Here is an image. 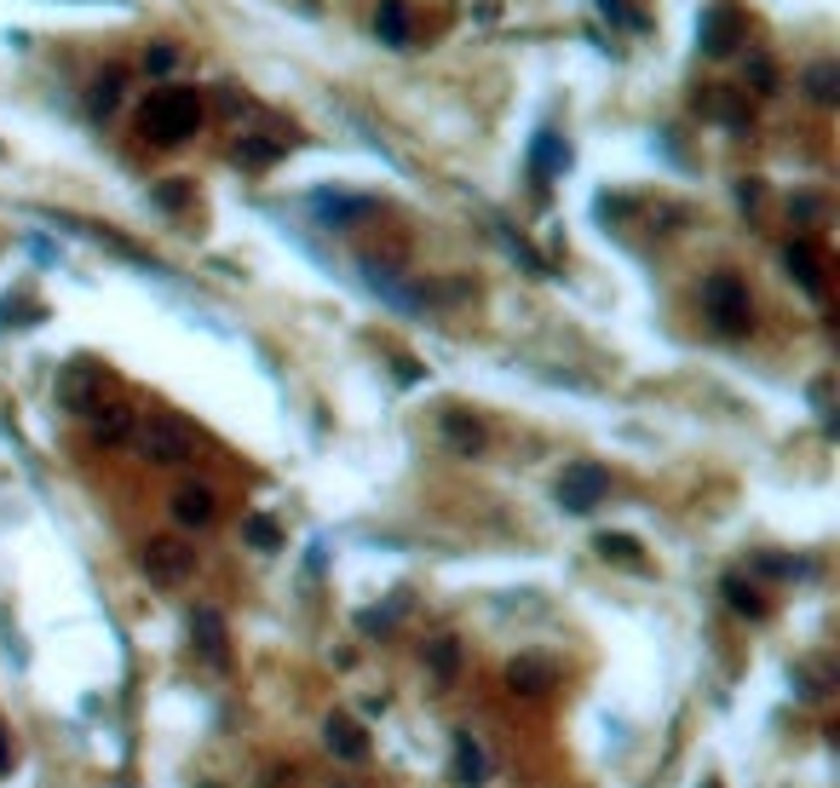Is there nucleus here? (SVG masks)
<instances>
[{
	"label": "nucleus",
	"mask_w": 840,
	"mask_h": 788,
	"mask_svg": "<svg viewBox=\"0 0 840 788\" xmlns=\"http://www.w3.org/2000/svg\"><path fill=\"white\" fill-rule=\"evenodd\" d=\"M196 127H201V98L185 92V87L156 92L150 105H145V116H139V132H145L150 145H185Z\"/></svg>",
	"instance_id": "obj_1"
},
{
	"label": "nucleus",
	"mask_w": 840,
	"mask_h": 788,
	"mask_svg": "<svg viewBox=\"0 0 840 788\" xmlns=\"http://www.w3.org/2000/svg\"><path fill=\"white\" fill-rule=\"evenodd\" d=\"M132 450H139L150 466H185L196 455V437L174 415H150V421H132Z\"/></svg>",
	"instance_id": "obj_2"
},
{
	"label": "nucleus",
	"mask_w": 840,
	"mask_h": 788,
	"mask_svg": "<svg viewBox=\"0 0 840 788\" xmlns=\"http://www.w3.org/2000/svg\"><path fill=\"white\" fill-rule=\"evenodd\" d=\"M702 312H709V323H714L720 334H749L754 305H749L743 277H731V270H714V277L702 283Z\"/></svg>",
	"instance_id": "obj_3"
},
{
	"label": "nucleus",
	"mask_w": 840,
	"mask_h": 788,
	"mask_svg": "<svg viewBox=\"0 0 840 788\" xmlns=\"http://www.w3.org/2000/svg\"><path fill=\"white\" fill-rule=\"evenodd\" d=\"M139 570L156 581V588H179V581L196 570V546H185L179 535H150L139 546Z\"/></svg>",
	"instance_id": "obj_4"
},
{
	"label": "nucleus",
	"mask_w": 840,
	"mask_h": 788,
	"mask_svg": "<svg viewBox=\"0 0 840 788\" xmlns=\"http://www.w3.org/2000/svg\"><path fill=\"white\" fill-rule=\"evenodd\" d=\"M58 403L70 408V415H92V408L105 403V374L92 363H70L58 374Z\"/></svg>",
	"instance_id": "obj_5"
},
{
	"label": "nucleus",
	"mask_w": 840,
	"mask_h": 788,
	"mask_svg": "<svg viewBox=\"0 0 840 788\" xmlns=\"http://www.w3.org/2000/svg\"><path fill=\"white\" fill-rule=\"evenodd\" d=\"M190 639H196V650H201L208 668H230V628H225V615L214 604L190 610Z\"/></svg>",
	"instance_id": "obj_6"
},
{
	"label": "nucleus",
	"mask_w": 840,
	"mask_h": 788,
	"mask_svg": "<svg viewBox=\"0 0 840 788\" xmlns=\"http://www.w3.org/2000/svg\"><path fill=\"white\" fill-rule=\"evenodd\" d=\"M604 495H611V477H604L599 466H587V461L570 466V472L559 477V506H564V512H593Z\"/></svg>",
	"instance_id": "obj_7"
},
{
	"label": "nucleus",
	"mask_w": 840,
	"mask_h": 788,
	"mask_svg": "<svg viewBox=\"0 0 840 788\" xmlns=\"http://www.w3.org/2000/svg\"><path fill=\"white\" fill-rule=\"evenodd\" d=\"M696 41H702V52H709V58H731L737 47H743V18H737L731 7H709V12H702Z\"/></svg>",
	"instance_id": "obj_8"
},
{
	"label": "nucleus",
	"mask_w": 840,
	"mask_h": 788,
	"mask_svg": "<svg viewBox=\"0 0 840 788\" xmlns=\"http://www.w3.org/2000/svg\"><path fill=\"white\" fill-rule=\"evenodd\" d=\"M559 684V662L553 657H513L507 662V691L513 697H547Z\"/></svg>",
	"instance_id": "obj_9"
},
{
	"label": "nucleus",
	"mask_w": 840,
	"mask_h": 788,
	"mask_svg": "<svg viewBox=\"0 0 840 788\" xmlns=\"http://www.w3.org/2000/svg\"><path fill=\"white\" fill-rule=\"evenodd\" d=\"M323 742H328L334 760H346V766H363V760H368V737H363V726H357L352 713H328V719H323Z\"/></svg>",
	"instance_id": "obj_10"
},
{
	"label": "nucleus",
	"mask_w": 840,
	"mask_h": 788,
	"mask_svg": "<svg viewBox=\"0 0 840 788\" xmlns=\"http://www.w3.org/2000/svg\"><path fill=\"white\" fill-rule=\"evenodd\" d=\"M312 208H317V219H323V225L346 230V225H357V219L375 214V201H368V196H346V190H317V196H312Z\"/></svg>",
	"instance_id": "obj_11"
},
{
	"label": "nucleus",
	"mask_w": 840,
	"mask_h": 788,
	"mask_svg": "<svg viewBox=\"0 0 840 788\" xmlns=\"http://www.w3.org/2000/svg\"><path fill=\"white\" fill-rule=\"evenodd\" d=\"M789 277L806 288V294H812V299H823L829 294V277H823V254L812 248V243H806V236H794V243H789Z\"/></svg>",
	"instance_id": "obj_12"
},
{
	"label": "nucleus",
	"mask_w": 840,
	"mask_h": 788,
	"mask_svg": "<svg viewBox=\"0 0 840 788\" xmlns=\"http://www.w3.org/2000/svg\"><path fill=\"white\" fill-rule=\"evenodd\" d=\"M449 777L461 788H484L490 782V753H484V742L473 731H455V766H449Z\"/></svg>",
	"instance_id": "obj_13"
},
{
	"label": "nucleus",
	"mask_w": 840,
	"mask_h": 788,
	"mask_svg": "<svg viewBox=\"0 0 840 788\" xmlns=\"http://www.w3.org/2000/svg\"><path fill=\"white\" fill-rule=\"evenodd\" d=\"M214 512H219V495H214L208 484H179V495H174V519H179L185 530H208Z\"/></svg>",
	"instance_id": "obj_14"
},
{
	"label": "nucleus",
	"mask_w": 840,
	"mask_h": 788,
	"mask_svg": "<svg viewBox=\"0 0 840 788\" xmlns=\"http://www.w3.org/2000/svg\"><path fill=\"white\" fill-rule=\"evenodd\" d=\"M87 426H92V443H127L132 437V408L127 403H98L87 415Z\"/></svg>",
	"instance_id": "obj_15"
},
{
	"label": "nucleus",
	"mask_w": 840,
	"mask_h": 788,
	"mask_svg": "<svg viewBox=\"0 0 840 788\" xmlns=\"http://www.w3.org/2000/svg\"><path fill=\"white\" fill-rule=\"evenodd\" d=\"M444 443L455 455H478L484 450V426L466 415V408H444Z\"/></svg>",
	"instance_id": "obj_16"
},
{
	"label": "nucleus",
	"mask_w": 840,
	"mask_h": 788,
	"mask_svg": "<svg viewBox=\"0 0 840 788\" xmlns=\"http://www.w3.org/2000/svg\"><path fill=\"white\" fill-rule=\"evenodd\" d=\"M230 156H237V167H248V174H265V167L283 161V145L277 139H259V132H243V139L230 145Z\"/></svg>",
	"instance_id": "obj_17"
},
{
	"label": "nucleus",
	"mask_w": 840,
	"mask_h": 788,
	"mask_svg": "<svg viewBox=\"0 0 840 788\" xmlns=\"http://www.w3.org/2000/svg\"><path fill=\"white\" fill-rule=\"evenodd\" d=\"M559 167H570V150L559 145V132H535V150H530V174H535V185H547Z\"/></svg>",
	"instance_id": "obj_18"
},
{
	"label": "nucleus",
	"mask_w": 840,
	"mask_h": 788,
	"mask_svg": "<svg viewBox=\"0 0 840 788\" xmlns=\"http://www.w3.org/2000/svg\"><path fill=\"white\" fill-rule=\"evenodd\" d=\"M725 599H731L737 615H749V622H760V615H765L760 588H754V581H743V575H725Z\"/></svg>",
	"instance_id": "obj_19"
},
{
	"label": "nucleus",
	"mask_w": 840,
	"mask_h": 788,
	"mask_svg": "<svg viewBox=\"0 0 840 788\" xmlns=\"http://www.w3.org/2000/svg\"><path fill=\"white\" fill-rule=\"evenodd\" d=\"M375 29H381V41L403 47L409 41V7H403V0H386V7L375 12Z\"/></svg>",
	"instance_id": "obj_20"
},
{
	"label": "nucleus",
	"mask_w": 840,
	"mask_h": 788,
	"mask_svg": "<svg viewBox=\"0 0 840 788\" xmlns=\"http://www.w3.org/2000/svg\"><path fill=\"white\" fill-rule=\"evenodd\" d=\"M432 679L438 684H455V673H461V644L455 639H432Z\"/></svg>",
	"instance_id": "obj_21"
},
{
	"label": "nucleus",
	"mask_w": 840,
	"mask_h": 788,
	"mask_svg": "<svg viewBox=\"0 0 840 788\" xmlns=\"http://www.w3.org/2000/svg\"><path fill=\"white\" fill-rule=\"evenodd\" d=\"M593 546H599V553H604V559H622V564H640V541H633V535H599Z\"/></svg>",
	"instance_id": "obj_22"
},
{
	"label": "nucleus",
	"mask_w": 840,
	"mask_h": 788,
	"mask_svg": "<svg viewBox=\"0 0 840 788\" xmlns=\"http://www.w3.org/2000/svg\"><path fill=\"white\" fill-rule=\"evenodd\" d=\"M806 87H812V105L829 110V105H834V63H818V70L806 76Z\"/></svg>",
	"instance_id": "obj_23"
},
{
	"label": "nucleus",
	"mask_w": 840,
	"mask_h": 788,
	"mask_svg": "<svg viewBox=\"0 0 840 788\" xmlns=\"http://www.w3.org/2000/svg\"><path fill=\"white\" fill-rule=\"evenodd\" d=\"M243 530H248V541L259 546V553H277V546H283V530H277L271 519H248Z\"/></svg>",
	"instance_id": "obj_24"
},
{
	"label": "nucleus",
	"mask_w": 840,
	"mask_h": 788,
	"mask_svg": "<svg viewBox=\"0 0 840 788\" xmlns=\"http://www.w3.org/2000/svg\"><path fill=\"white\" fill-rule=\"evenodd\" d=\"M116 92H121V81H116V76L98 81V87H92V116H110V110H116Z\"/></svg>",
	"instance_id": "obj_25"
},
{
	"label": "nucleus",
	"mask_w": 840,
	"mask_h": 788,
	"mask_svg": "<svg viewBox=\"0 0 840 788\" xmlns=\"http://www.w3.org/2000/svg\"><path fill=\"white\" fill-rule=\"evenodd\" d=\"M174 63H179L174 47H150V52H145V70H150V76H174Z\"/></svg>",
	"instance_id": "obj_26"
},
{
	"label": "nucleus",
	"mask_w": 840,
	"mask_h": 788,
	"mask_svg": "<svg viewBox=\"0 0 840 788\" xmlns=\"http://www.w3.org/2000/svg\"><path fill=\"white\" fill-rule=\"evenodd\" d=\"M185 196H190L185 185H161V190H156V201H161V208H174V214L185 208Z\"/></svg>",
	"instance_id": "obj_27"
},
{
	"label": "nucleus",
	"mask_w": 840,
	"mask_h": 788,
	"mask_svg": "<svg viewBox=\"0 0 840 788\" xmlns=\"http://www.w3.org/2000/svg\"><path fill=\"white\" fill-rule=\"evenodd\" d=\"M12 771V742H7V731H0V777Z\"/></svg>",
	"instance_id": "obj_28"
},
{
	"label": "nucleus",
	"mask_w": 840,
	"mask_h": 788,
	"mask_svg": "<svg viewBox=\"0 0 840 788\" xmlns=\"http://www.w3.org/2000/svg\"><path fill=\"white\" fill-rule=\"evenodd\" d=\"M196 788H219V782H196Z\"/></svg>",
	"instance_id": "obj_29"
},
{
	"label": "nucleus",
	"mask_w": 840,
	"mask_h": 788,
	"mask_svg": "<svg viewBox=\"0 0 840 788\" xmlns=\"http://www.w3.org/2000/svg\"><path fill=\"white\" fill-rule=\"evenodd\" d=\"M709 788H720V782H709Z\"/></svg>",
	"instance_id": "obj_30"
}]
</instances>
